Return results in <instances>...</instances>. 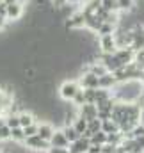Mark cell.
<instances>
[{"label":"cell","instance_id":"23","mask_svg":"<svg viewBox=\"0 0 144 153\" xmlns=\"http://www.w3.org/2000/svg\"><path fill=\"white\" fill-rule=\"evenodd\" d=\"M125 139V134L121 132H116V134H107V144H112V146H119Z\"/></svg>","mask_w":144,"mask_h":153},{"label":"cell","instance_id":"13","mask_svg":"<svg viewBox=\"0 0 144 153\" xmlns=\"http://www.w3.org/2000/svg\"><path fill=\"white\" fill-rule=\"evenodd\" d=\"M117 82H116V78L112 73H105V75L98 76V89H107V91H112V87L116 85Z\"/></svg>","mask_w":144,"mask_h":153},{"label":"cell","instance_id":"2","mask_svg":"<svg viewBox=\"0 0 144 153\" xmlns=\"http://www.w3.org/2000/svg\"><path fill=\"white\" fill-rule=\"evenodd\" d=\"M78 89H80V85H78L76 80H64V82L59 85V96H61V100H64V102H71L73 96L76 94Z\"/></svg>","mask_w":144,"mask_h":153},{"label":"cell","instance_id":"35","mask_svg":"<svg viewBox=\"0 0 144 153\" xmlns=\"http://www.w3.org/2000/svg\"><path fill=\"white\" fill-rule=\"evenodd\" d=\"M143 153H144V152H143Z\"/></svg>","mask_w":144,"mask_h":153},{"label":"cell","instance_id":"16","mask_svg":"<svg viewBox=\"0 0 144 153\" xmlns=\"http://www.w3.org/2000/svg\"><path fill=\"white\" fill-rule=\"evenodd\" d=\"M102 132H105V134H116V132H119V125L114 119H103L102 121Z\"/></svg>","mask_w":144,"mask_h":153},{"label":"cell","instance_id":"19","mask_svg":"<svg viewBox=\"0 0 144 153\" xmlns=\"http://www.w3.org/2000/svg\"><path fill=\"white\" fill-rule=\"evenodd\" d=\"M119 13H130L135 7V0H116Z\"/></svg>","mask_w":144,"mask_h":153},{"label":"cell","instance_id":"30","mask_svg":"<svg viewBox=\"0 0 144 153\" xmlns=\"http://www.w3.org/2000/svg\"><path fill=\"white\" fill-rule=\"evenodd\" d=\"M50 4H52V7H55V9H61L62 5L68 4V0H50Z\"/></svg>","mask_w":144,"mask_h":153},{"label":"cell","instance_id":"20","mask_svg":"<svg viewBox=\"0 0 144 153\" xmlns=\"http://www.w3.org/2000/svg\"><path fill=\"white\" fill-rule=\"evenodd\" d=\"M89 143H91V144L103 146V144H107V134L100 130V132H96V134H93V135L89 137Z\"/></svg>","mask_w":144,"mask_h":153},{"label":"cell","instance_id":"6","mask_svg":"<svg viewBox=\"0 0 144 153\" xmlns=\"http://www.w3.org/2000/svg\"><path fill=\"white\" fill-rule=\"evenodd\" d=\"M130 48L134 52L144 48V25H137V27L132 29V45H130Z\"/></svg>","mask_w":144,"mask_h":153},{"label":"cell","instance_id":"14","mask_svg":"<svg viewBox=\"0 0 144 153\" xmlns=\"http://www.w3.org/2000/svg\"><path fill=\"white\" fill-rule=\"evenodd\" d=\"M18 119H20V126H22V128H25V126H29V125H32V123H37L36 114L30 112V111H27V109L18 112Z\"/></svg>","mask_w":144,"mask_h":153},{"label":"cell","instance_id":"3","mask_svg":"<svg viewBox=\"0 0 144 153\" xmlns=\"http://www.w3.org/2000/svg\"><path fill=\"white\" fill-rule=\"evenodd\" d=\"M23 14H25L23 0L13 2V4H7V13H5V20H7V22H18V20H22Z\"/></svg>","mask_w":144,"mask_h":153},{"label":"cell","instance_id":"25","mask_svg":"<svg viewBox=\"0 0 144 153\" xmlns=\"http://www.w3.org/2000/svg\"><path fill=\"white\" fill-rule=\"evenodd\" d=\"M100 7H102L103 11H108V13H116V11H117L116 0H100Z\"/></svg>","mask_w":144,"mask_h":153},{"label":"cell","instance_id":"28","mask_svg":"<svg viewBox=\"0 0 144 153\" xmlns=\"http://www.w3.org/2000/svg\"><path fill=\"white\" fill-rule=\"evenodd\" d=\"M82 91H84L85 103H94V93H96V89H82Z\"/></svg>","mask_w":144,"mask_h":153},{"label":"cell","instance_id":"34","mask_svg":"<svg viewBox=\"0 0 144 153\" xmlns=\"http://www.w3.org/2000/svg\"><path fill=\"white\" fill-rule=\"evenodd\" d=\"M2 2H5V4H13V2H18V0H2Z\"/></svg>","mask_w":144,"mask_h":153},{"label":"cell","instance_id":"8","mask_svg":"<svg viewBox=\"0 0 144 153\" xmlns=\"http://www.w3.org/2000/svg\"><path fill=\"white\" fill-rule=\"evenodd\" d=\"M76 116L84 117L85 121H91V119H94L98 116V109H96L94 103H84V105H80L76 109Z\"/></svg>","mask_w":144,"mask_h":153},{"label":"cell","instance_id":"12","mask_svg":"<svg viewBox=\"0 0 144 153\" xmlns=\"http://www.w3.org/2000/svg\"><path fill=\"white\" fill-rule=\"evenodd\" d=\"M48 143H50L52 148H68V146H70V143H68V139L64 137L62 130H55L53 135H52V139H50Z\"/></svg>","mask_w":144,"mask_h":153},{"label":"cell","instance_id":"21","mask_svg":"<svg viewBox=\"0 0 144 153\" xmlns=\"http://www.w3.org/2000/svg\"><path fill=\"white\" fill-rule=\"evenodd\" d=\"M125 137H132V139H137V137H144V123L139 121L128 134H125Z\"/></svg>","mask_w":144,"mask_h":153},{"label":"cell","instance_id":"9","mask_svg":"<svg viewBox=\"0 0 144 153\" xmlns=\"http://www.w3.org/2000/svg\"><path fill=\"white\" fill-rule=\"evenodd\" d=\"M134 50L130 48V46H125V48H117L116 52H114V57L125 66V64H130V62H134Z\"/></svg>","mask_w":144,"mask_h":153},{"label":"cell","instance_id":"5","mask_svg":"<svg viewBox=\"0 0 144 153\" xmlns=\"http://www.w3.org/2000/svg\"><path fill=\"white\" fill-rule=\"evenodd\" d=\"M84 20H85L84 13H82L80 9H76L70 18H66L64 27H66L68 30H82V29H84Z\"/></svg>","mask_w":144,"mask_h":153},{"label":"cell","instance_id":"10","mask_svg":"<svg viewBox=\"0 0 144 153\" xmlns=\"http://www.w3.org/2000/svg\"><path fill=\"white\" fill-rule=\"evenodd\" d=\"M89 146H91V143H89V139L87 137H78L75 143H71L70 146H68V150H70V153H87V150H89Z\"/></svg>","mask_w":144,"mask_h":153},{"label":"cell","instance_id":"31","mask_svg":"<svg viewBox=\"0 0 144 153\" xmlns=\"http://www.w3.org/2000/svg\"><path fill=\"white\" fill-rule=\"evenodd\" d=\"M45 153H70V150H68V148H52V146H50Z\"/></svg>","mask_w":144,"mask_h":153},{"label":"cell","instance_id":"24","mask_svg":"<svg viewBox=\"0 0 144 153\" xmlns=\"http://www.w3.org/2000/svg\"><path fill=\"white\" fill-rule=\"evenodd\" d=\"M116 29H117L116 25H112V23H105V22H103V23L100 25V29H98V32H96V34H98V36H105V34H114V32H116Z\"/></svg>","mask_w":144,"mask_h":153},{"label":"cell","instance_id":"22","mask_svg":"<svg viewBox=\"0 0 144 153\" xmlns=\"http://www.w3.org/2000/svg\"><path fill=\"white\" fill-rule=\"evenodd\" d=\"M108 98H112L110 91H107V89H96V93H94V105H98L102 102H107Z\"/></svg>","mask_w":144,"mask_h":153},{"label":"cell","instance_id":"4","mask_svg":"<svg viewBox=\"0 0 144 153\" xmlns=\"http://www.w3.org/2000/svg\"><path fill=\"white\" fill-rule=\"evenodd\" d=\"M98 46L102 53H114L117 50L116 38L114 34H105V36H98Z\"/></svg>","mask_w":144,"mask_h":153},{"label":"cell","instance_id":"15","mask_svg":"<svg viewBox=\"0 0 144 153\" xmlns=\"http://www.w3.org/2000/svg\"><path fill=\"white\" fill-rule=\"evenodd\" d=\"M9 141H13V143H16V144H23V141H25L23 128H22V126L11 128V137H9Z\"/></svg>","mask_w":144,"mask_h":153},{"label":"cell","instance_id":"32","mask_svg":"<svg viewBox=\"0 0 144 153\" xmlns=\"http://www.w3.org/2000/svg\"><path fill=\"white\" fill-rule=\"evenodd\" d=\"M5 13H7V4L0 0V16H4V18H5Z\"/></svg>","mask_w":144,"mask_h":153},{"label":"cell","instance_id":"11","mask_svg":"<svg viewBox=\"0 0 144 153\" xmlns=\"http://www.w3.org/2000/svg\"><path fill=\"white\" fill-rule=\"evenodd\" d=\"M53 132H55V128H53L52 123H48V121L37 123V135H39L43 141H50L52 135H53Z\"/></svg>","mask_w":144,"mask_h":153},{"label":"cell","instance_id":"29","mask_svg":"<svg viewBox=\"0 0 144 153\" xmlns=\"http://www.w3.org/2000/svg\"><path fill=\"white\" fill-rule=\"evenodd\" d=\"M23 134H25V137H30V135H36V134H37V123H32V125H29V126H25V128H23Z\"/></svg>","mask_w":144,"mask_h":153},{"label":"cell","instance_id":"26","mask_svg":"<svg viewBox=\"0 0 144 153\" xmlns=\"http://www.w3.org/2000/svg\"><path fill=\"white\" fill-rule=\"evenodd\" d=\"M71 102H73V105H75V109H78L80 105H84V103H85V100H84V91H82V89H78V91H76V94L73 96Z\"/></svg>","mask_w":144,"mask_h":153},{"label":"cell","instance_id":"1","mask_svg":"<svg viewBox=\"0 0 144 153\" xmlns=\"http://www.w3.org/2000/svg\"><path fill=\"white\" fill-rule=\"evenodd\" d=\"M23 148H27L29 152L32 153H45L48 148H50V143L48 141H43L39 135H30V137H25V141H23Z\"/></svg>","mask_w":144,"mask_h":153},{"label":"cell","instance_id":"18","mask_svg":"<svg viewBox=\"0 0 144 153\" xmlns=\"http://www.w3.org/2000/svg\"><path fill=\"white\" fill-rule=\"evenodd\" d=\"M61 130H62V134H64V137L68 139V143H70V144H71V143H75V141L80 137V134H76V130L73 128L71 125H64Z\"/></svg>","mask_w":144,"mask_h":153},{"label":"cell","instance_id":"27","mask_svg":"<svg viewBox=\"0 0 144 153\" xmlns=\"http://www.w3.org/2000/svg\"><path fill=\"white\" fill-rule=\"evenodd\" d=\"M9 137H11V128L4 123V125L0 126V143H2V141H9Z\"/></svg>","mask_w":144,"mask_h":153},{"label":"cell","instance_id":"17","mask_svg":"<svg viewBox=\"0 0 144 153\" xmlns=\"http://www.w3.org/2000/svg\"><path fill=\"white\" fill-rule=\"evenodd\" d=\"M70 125H71L73 128L76 130V134H80V135H82V134L85 132V128H87V121H85L84 117H80V116H75V117H73V121L70 123Z\"/></svg>","mask_w":144,"mask_h":153},{"label":"cell","instance_id":"33","mask_svg":"<svg viewBox=\"0 0 144 153\" xmlns=\"http://www.w3.org/2000/svg\"><path fill=\"white\" fill-rule=\"evenodd\" d=\"M5 23H7V20H5L4 16H0V30H2L4 27H5Z\"/></svg>","mask_w":144,"mask_h":153},{"label":"cell","instance_id":"7","mask_svg":"<svg viewBox=\"0 0 144 153\" xmlns=\"http://www.w3.org/2000/svg\"><path fill=\"white\" fill-rule=\"evenodd\" d=\"M78 85L80 89H98V76L91 71H84L78 78Z\"/></svg>","mask_w":144,"mask_h":153}]
</instances>
